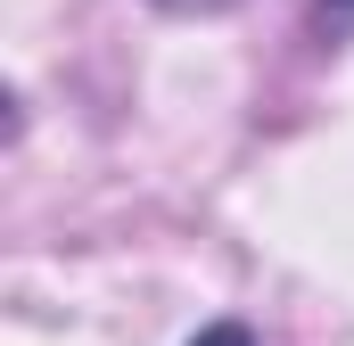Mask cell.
<instances>
[{"label":"cell","mask_w":354,"mask_h":346,"mask_svg":"<svg viewBox=\"0 0 354 346\" xmlns=\"http://www.w3.org/2000/svg\"><path fill=\"white\" fill-rule=\"evenodd\" d=\"M189 346H256V330H248V322H206Z\"/></svg>","instance_id":"obj_1"},{"label":"cell","mask_w":354,"mask_h":346,"mask_svg":"<svg viewBox=\"0 0 354 346\" xmlns=\"http://www.w3.org/2000/svg\"><path fill=\"white\" fill-rule=\"evenodd\" d=\"M149 8H165V17H231L239 0H149Z\"/></svg>","instance_id":"obj_2"},{"label":"cell","mask_w":354,"mask_h":346,"mask_svg":"<svg viewBox=\"0 0 354 346\" xmlns=\"http://www.w3.org/2000/svg\"><path fill=\"white\" fill-rule=\"evenodd\" d=\"M313 8H322L330 25H346V17H354V0H313Z\"/></svg>","instance_id":"obj_3"}]
</instances>
